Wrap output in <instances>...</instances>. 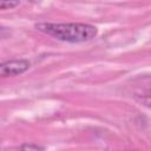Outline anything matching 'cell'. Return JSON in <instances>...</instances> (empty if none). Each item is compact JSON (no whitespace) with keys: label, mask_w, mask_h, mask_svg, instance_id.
Listing matches in <instances>:
<instances>
[{"label":"cell","mask_w":151,"mask_h":151,"mask_svg":"<svg viewBox=\"0 0 151 151\" xmlns=\"http://www.w3.org/2000/svg\"><path fill=\"white\" fill-rule=\"evenodd\" d=\"M34 27L57 40L71 44L90 41L98 34L96 26L83 22H39Z\"/></svg>","instance_id":"obj_1"},{"label":"cell","mask_w":151,"mask_h":151,"mask_svg":"<svg viewBox=\"0 0 151 151\" xmlns=\"http://www.w3.org/2000/svg\"><path fill=\"white\" fill-rule=\"evenodd\" d=\"M31 64L26 59H12L4 61L0 66V73L4 78L6 77H15L25 73L29 68Z\"/></svg>","instance_id":"obj_2"},{"label":"cell","mask_w":151,"mask_h":151,"mask_svg":"<svg viewBox=\"0 0 151 151\" xmlns=\"http://www.w3.org/2000/svg\"><path fill=\"white\" fill-rule=\"evenodd\" d=\"M20 5V0H1L0 1V8L2 11L15 8Z\"/></svg>","instance_id":"obj_3"},{"label":"cell","mask_w":151,"mask_h":151,"mask_svg":"<svg viewBox=\"0 0 151 151\" xmlns=\"http://www.w3.org/2000/svg\"><path fill=\"white\" fill-rule=\"evenodd\" d=\"M20 149H22V150H44L42 146L37 145V144H22L20 146Z\"/></svg>","instance_id":"obj_4"}]
</instances>
